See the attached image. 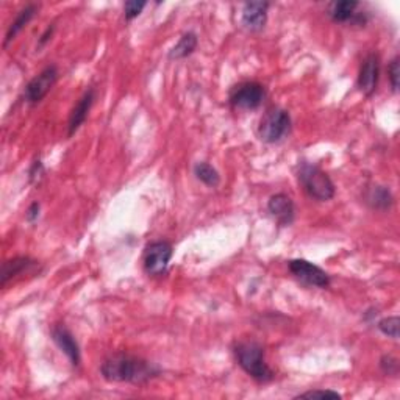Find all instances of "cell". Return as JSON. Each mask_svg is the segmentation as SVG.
Returning <instances> with one entry per match:
<instances>
[{
	"mask_svg": "<svg viewBox=\"0 0 400 400\" xmlns=\"http://www.w3.org/2000/svg\"><path fill=\"white\" fill-rule=\"evenodd\" d=\"M100 372L108 382L140 384L157 377L159 368L138 356L116 353L102 363Z\"/></svg>",
	"mask_w": 400,
	"mask_h": 400,
	"instance_id": "6da1fadb",
	"label": "cell"
},
{
	"mask_svg": "<svg viewBox=\"0 0 400 400\" xmlns=\"http://www.w3.org/2000/svg\"><path fill=\"white\" fill-rule=\"evenodd\" d=\"M235 355L238 365L243 368L247 375L255 378L257 382H269L274 378V372L265 360V351L255 341H243L235 346Z\"/></svg>",
	"mask_w": 400,
	"mask_h": 400,
	"instance_id": "7a4b0ae2",
	"label": "cell"
},
{
	"mask_svg": "<svg viewBox=\"0 0 400 400\" xmlns=\"http://www.w3.org/2000/svg\"><path fill=\"white\" fill-rule=\"evenodd\" d=\"M297 178H299L301 185L308 193L310 198L319 202H327L334 198L337 189H334L333 181L316 164L303 162L299 166V171H297Z\"/></svg>",
	"mask_w": 400,
	"mask_h": 400,
	"instance_id": "3957f363",
	"label": "cell"
},
{
	"mask_svg": "<svg viewBox=\"0 0 400 400\" xmlns=\"http://www.w3.org/2000/svg\"><path fill=\"white\" fill-rule=\"evenodd\" d=\"M291 132V116L281 108H272L265 113L258 126V136L267 144L280 143Z\"/></svg>",
	"mask_w": 400,
	"mask_h": 400,
	"instance_id": "277c9868",
	"label": "cell"
},
{
	"mask_svg": "<svg viewBox=\"0 0 400 400\" xmlns=\"http://www.w3.org/2000/svg\"><path fill=\"white\" fill-rule=\"evenodd\" d=\"M266 91L257 82H244L236 85L230 92V104L236 110H255L263 104Z\"/></svg>",
	"mask_w": 400,
	"mask_h": 400,
	"instance_id": "5b68a950",
	"label": "cell"
},
{
	"mask_svg": "<svg viewBox=\"0 0 400 400\" xmlns=\"http://www.w3.org/2000/svg\"><path fill=\"white\" fill-rule=\"evenodd\" d=\"M174 255L172 246L167 241L150 243L144 253V269L150 275H163Z\"/></svg>",
	"mask_w": 400,
	"mask_h": 400,
	"instance_id": "8992f818",
	"label": "cell"
},
{
	"mask_svg": "<svg viewBox=\"0 0 400 400\" xmlns=\"http://www.w3.org/2000/svg\"><path fill=\"white\" fill-rule=\"evenodd\" d=\"M58 80V69L56 66H47L46 69H42L38 75L32 78L28 85L24 90V99L27 104L36 105L44 99L49 91L54 88V85Z\"/></svg>",
	"mask_w": 400,
	"mask_h": 400,
	"instance_id": "52a82bcc",
	"label": "cell"
},
{
	"mask_svg": "<svg viewBox=\"0 0 400 400\" xmlns=\"http://www.w3.org/2000/svg\"><path fill=\"white\" fill-rule=\"evenodd\" d=\"M289 272L294 275L297 280H301L305 285L327 288L330 285V277L322 267L310 263L307 260H291L288 263Z\"/></svg>",
	"mask_w": 400,
	"mask_h": 400,
	"instance_id": "ba28073f",
	"label": "cell"
},
{
	"mask_svg": "<svg viewBox=\"0 0 400 400\" xmlns=\"http://www.w3.org/2000/svg\"><path fill=\"white\" fill-rule=\"evenodd\" d=\"M378 78H380V58L377 54H369L361 63L356 85L365 96L370 97L377 91Z\"/></svg>",
	"mask_w": 400,
	"mask_h": 400,
	"instance_id": "9c48e42d",
	"label": "cell"
},
{
	"mask_svg": "<svg viewBox=\"0 0 400 400\" xmlns=\"http://www.w3.org/2000/svg\"><path fill=\"white\" fill-rule=\"evenodd\" d=\"M267 2H249L243 8V25L249 32H261L267 23Z\"/></svg>",
	"mask_w": 400,
	"mask_h": 400,
	"instance_id": "30bf717a",
	"label": "cell"
},
{
	"mask_svg": "<svg viewBox=\"0 0 400 400\" xmlns=\"http://www.w3.org/2000/svg\"><path fill=\"white\" fill-rule=\"evenodd\" d=\"M267 210L281 225H289L294 221V202L286 194H275L267 202Z\"/></svg>",
	"mask_w": 400,
	"mask_h": 400,
	"instance_id": "8fae6325",
	"label": "cell"
},
{
	"mask_svg": "<svg viewBox=\"0 0 400 400\" xmlns=\"http://www.w3.org/2000/svg\"><path fill=\"white\" fill-rule=\"evenodd\" d=\"M94 99H96V91L90 88L86 91L82 99L78 100V104L74 107L71 116H69V123H68V136L74 135L77 130L83 126L86 118H88V113L91 110V107L94 104Z\"/></svg>",
	"mask_w": 400,
	"mask_h": 400,
	"instance_id": "7c38bea8",
	"label": "cell"
},
{
	"mask_svg": "<svg viewBox=\"0 0 400 400\" xmlns=\"http://www.w3.org/2000/svg\"><path fill=\"white\" fill-rule=\"evenodd\" d=\"M52 338L55 344L61 349V352L68 356L71 363L74 366H78L80 363V347L77 344L75 338L72 337V333L66 329V327L58 325L52 330Z\"/></svg>",
	"mask_w": 400,
	"mask_h": 400,
	"instance_id": "4fadbf2b",
	"label": "cell"
},
{
	"mask_svg": "<svg viewBox=\"0 0 400 400\" xmlns=\"http://www.w3.org/2000/svg\"><path fill=\"white\" fill-rule=\"evenodd\" d=\"M38 266V261H35L28 257H14L11 260H6L2 266V275H0V285L2 288L6 286L10 280L16 279L18 275L24 274L30 269Z\"/></svg>",
	"mask_w": 400,
	"mask_h": 400,
	"instance_id": "5bb4252c",
	"label": "cell"
},
{
	"mask_svg": "<svg viewBox=\"0 0 400 400\" xmlns=\"http://www.w3.org/2000/svg\"><path fill=\"white\" fill-rule=\"evenodd\" d=\"M36 11H38V6L36 5H27L24 6L23 10L19 11V14L16 16V19L13 20L11 25L8 27V32H6V36H5V41H4V46L6 47L10 44V42L16 38V36L24 30V28L27 27V24L30 23V20L35 18V14Z\"/></svg>",
	"mask_w": 400,
	"mask_h": 400,
	"instance_id": "9a60e30c",
	"label": "cell"
},
{
	"mask_svg": "<svg viewBox=\"0 0 400 400\" xmlns=\"http://www.w3.org/2000/svg\"><path fill=\"white\" fill-rule=\"evenodd\" d=\"M358 2L355 0H341V2H333L329 8V16L333 23L346 24L349 20H353L356 16V8H358Z\"/></svg>",
	"mask_w": 400,
	"mask_h": 400,
	"instance_id": "2e32d148",
	"label": "cell"
},
{
	"mask_svg": "<svg viewBox=\"0 0 400 400\" xmlns=\"http://www.w3.org/2000/svg\"><path fill=\"white\" fill-rule=\"evenodd\" d=\"M366 202L375 210H388L392 205V194L387 186L374 185L368 188L366 191Z\"/></svg>",
	"mask_w": 400,
	"mask_h": 400,
	"instance_id": "e0dca14e",
	"label": "cell"
},
{
	"mask_svg": "<svg viewBox=\"0 0 400 400\" xmlns=\"http://www.w3.org/2000/svg\"><path fill=\"white\" fill-rule=\"evenodd\" d=\"M198 35L193 32H186L181 35V38L176 46L171 49L169 58L171 60H185L189 55H191L195 47H198Z\"/></svg>",
	"mask_w": 400,
	"mask_h": 400,
	"instance_id": "ac0fdd59",
	"label": "cell"
},
{
	"mask_svg": "<svg viewBox=\"0 0 400 400\" xmlns=\"http://www.w3.org/2000/svg\"><path fill=\"white\" fill-rule=\"evenodd\" d=\"M194 176L198 177L202 183H205L207 186H217L221 183V176L212 164H208L205 162L198 163L194 166Z\"/></svg>",
	"mask_w": 400,
	"mask_h": 400,
	"instance_id": "d6986e66",
	"label": "cell"
},
{
	"mask_svg": "<svg viewBox=\"0 0 400 400\" xmlns=\"http://www.w3.org/2000/svg\"><path fill=\"white\" fill-rule=\"evenodd\" d=\"M399 317L397 316H391V317H384L382 321H378L377 327L383 334L392 338V339H399Z\"/></svg>",
	"mask_w": 400,
	"mask_h": 400,
	"instance_id": "ffe728a7",
	"label": "cell"
},
{
	"mask_svg": "<svg viewBox=\"0 0 400 400\" xmlns=\"http://www.w3.org/2000/svg\"><path fill=\"white\" fill-rule=\"evenodd\" d=\"M145 8V2H138V0H130L123 5V16L126 20H133L141 14V11Z\"/></svg>",
	"mask_w": 400,
	"mask_h": 400,
	"instance_id": "44dd1931",
	"label": "cell"
},
{
	"mask_svg": "<svg viewBox=\"0 0 400 400\" xmlns=\"http://www.w3.org/2000/svg\"><path fill=\"white\" fill-rule=\"evenodd\" d=\"M341 399L343 396L339 394L337 391H332V389H315V391H307V392H302V394L296 396V399Z\"/></svg>",
	"mask_w": 400,
	"mask_h": 400,
	"instance_id": "7402d4cb",
	"label": "cell"
},
{
	"mask_svg": "<svg viewBox=\"0 0 400 400\" xmlns=\"http://www.w3.org/2000/svg\"><path fill=\"white\" fill-rule=\"evenodd\" d=\"M380 368L384 374L396 375L399 372V361L391 355H384L380 360Z\"/></svg>",
	"mask_w": 400,
	"mask_h": 400,
	"instance_id": "603a6c76",
	"label": "cell"
},
{
	"mask_svg": "<svg viewBox=\"0 0 400 400\" xmlns=\"http://www.w3.org/2000/svg\"><path fill=\"white\" fill-rule=\"evenodd\" d=\"M388 75H389V82L392 86V91L397 92L399 91V77H400V68H399V56H396L394 60L389 63L388 68Z\"/></svg>",
	"mask_w": 400,
	"mask_h": 400,
	"instance_id": "cb8c5ba5",
	"label": "cell"
},
{
	"mask_svg": "<svg viewBox=\"0 0 400 400\" xmlns=\"http://www.w3.org/2000/svg\"><path fill=\"white\" fill-rule=\"evenodd\" d=\"M40 208H41L40 203H38V202H33L32 205H30V208H28V212H27V221L33 222V221L38 219V216H40Z\"/></svg>",
	"mask_w": 400,
	"mask_h": 400,
	"instance_id": "d4e9b609",
	"label": "cell"
},
{
	"mask_svg": "<svg viewBox=\"0 0 400 400\" xmlns=\"http://www.w3.org/2000/svg\"><path fill=\"white\" fill-rule=\"evenodd\" d=\"M54 30H55V25L52 24V25H49L47 28H46V32L41 35V38H40V42H38V47H42L46 44V42L50 40V36H52V33H54Z\"/></svg>",
	"mask_w": 400,
	"mask_h": 400,
	"instance_id": "484cf974",
	"label": "cell"
},
{
	"mask_svg": "<svg viewBox=\"0 0 400 400\" xmlns=\"http://www.w3.org/2000/svg\"><path fill=\"white\" fill-rule=\"evenodd\" d=\"M41 174H42V163L38 159V162L33 163V167L30 169V180H35L36 177H40Z\"/></svg>",
	"mask_w": 400,
	"mask_h": 400,
	"instance_id": "4316f807",
	"label": "cell"
}]
</instances>
